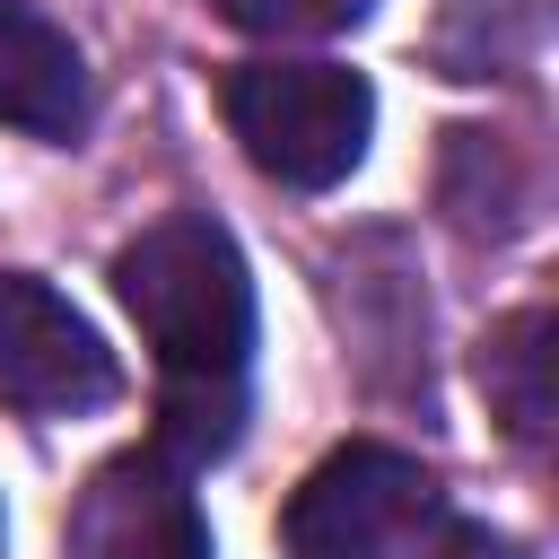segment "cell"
<instances>
[{"instance_id": "5b68a950", "label": "cell", "mask_w": 559, "mask_h": 559, "mask_svg": "<svg viewBox=\"0 0 559 559\" xmlns=\"http://www.w3.org/2000/svg\"><path fill=\"white\" fill-rule=\"evenodd\" d=\"M70 559H210V524L183 463L166 454L105 463L70 507Z\"/></svg>"}, {"instance_id": "52a82bcc", "label": "cell", "mask_w": 559, "mask_h": 559, "mask_svg": "<svg viewBox=\"0 0 559 559\" xmlns=\"http://www.w3.org/2000/svg\"><path fill=\"white\" fill-rule=\"evenodd\" d=\"M480 384H489L498 419H507L524 445H542V428H550V314H542V306H524V314H507V323L489 332Z\"/></svg>"}, {"instance_id": "3957f363", "label": "cell", "mask_w": 559, "mask_h": 559, "mask_svg": "<svg viewBox=\"0 0 559 559\" xmlns=\"http://www.w3.org/2000/svg\"><path fill=\"white\" fill-rule=\"evenodd\" d=\"M428 515H437V480L419 472V454L349 437L306 472V489L280 515V542L288 559H402L428 533Z\"/></svg>"}, {"instance_id": "6da1fadb", "label": "cell", "mask_w": 559, "mask_h": 559, "mask_svg": "<svg viewBox=\"0 0 559 559\" xmlns=\"http://www.w3.org/2000/svg\"><path fill=\"white\" fill-rule=\"evenodd\" d=\"M114 288L166 376L157 454L166 463L227 454L245 428V349H253V280L236 236L201 210H175L114 253Z\"/></svg>"}, {"instance_id": "7a4b0ae2", "label": "cell", "mask_w": 559, "mask_h": 559, "mask_svg": "<svg viewBox=\"0 0 559 559\" xmlns=\"http://www.w3.org/2000/svg\"><path fill=\"white\" fill-rule=\"evenodd\" d=\"M218 105H227V131L245 140V157L288 192L341 183L376 131V87L341 61H245V70H227Z\"/></svg>"}, {"instance_id": "9c48e42d", "label": "cell", "mask_w": 559, "mask_h": 559, "mask_svg": "<svg viewBox=\"0 0 559 559\" xmlns=\"http://www.w3.org/2000/svg\"><path fill=\"white\" fill-rule=\"evenodd\" d=\"M445 559H507V542H489L480 524H463V533H445Z\"/></svg>"}, {"instance_id": "277c9868", "label": "cell", "mask_w": 559, "mask_h": 559, "mask_svg": "<svg viewBox=\"0 0 559 559\" xmlns=\"http://www.w3.org/2000/svg\"><path fill=\"white\" fill-rule=\"evenodd\" d=\"M0 402L26 419H70L114 402V349L35 271H0Z\"/></svg>"}, {"instance_id": "ba28073f", "label": "cell", "mask_w": 559, "mask_h": 559, "mask_svg": "<svg viewBox=\"0 0 559 559\" xmlns=\"http://www.w3.org/2000/svg\"><path fill=\"white\" fill-rule=\"evenodd\" d=\"M367 0H227V17H245V26H341Z\"/></svg>"}, {"instance_id": "8992f818", "label": "cell", "mask_w": 559, "mask_h": 559, "mask_svg": "<svg viewBox=\"0 0 559 559\" xmlns=\"http://www.w3.org/2000/svg\"><path fill=\"white\" fill-rule=\"evenodd\" d=\"M0 122L26 140H70L87 122V61L26 0H0Z\"/></svg>"}]
</instances>
